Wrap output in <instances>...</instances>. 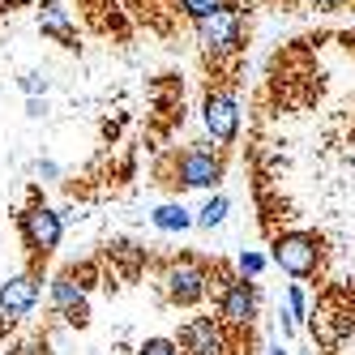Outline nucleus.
Here are the masks:
<instances>
[{
    "label": "nucleus",
    "instance_id": "2eb2a0df",
    "mask_svg": "<svg viewBox=\"0 0 355 355\" xmlns=\"http://www.w3.org/2000/svg\"><path fill=\"white\" fill-rule=\"evenodd\" d=\"M137 355H184V351H180V343H175V338L155 334V338H146V343L137 347Z\"/></svg>",
    "mask_w": 355,
    "mask_h": 355
},
{
    "label": "nucleus",
    "instance_id": "ddd939ff",
    "mask_svg": "<svg viewBox=\"0 0 355 355\" xmlns=\"http://www.w3.org/2000/svg\"><path fill=\"white\" fill-rule=\"evenodd\" d=\"M227 210H232V201H227L223 193H214V197L206 201V206L197 210V227H206V232H214V227L227 218Z\"/></svg>",
    "mask_w": 355,
    "mask_h": 355
},
{
    "label": "nucleus",
    "instance_id": "6ab92c4d",
    "mask_svg": "<svg viewBox=\"0 0 355 355\" xmlns=\"http://www.w3.org/2000/svg\"><path fill=\"white\" fill-rule=\"evenodd\" d=\"M304 5H313V9H321V13H334V9L347 5V0H304Z\"/></svg>",
    "mask_w": 355,
    "mask_h": 355
},
{
    "label": "nucleus",
    "instance_id": "9b49d317",
    "mask_svg": "<svg viewBox=\"0 0 355 355\" xmlns=\"http://www.w3.org/2000/svg\"><path fill=\"white\" fill-rule=\"evenodd\" d=\"M39 31L43 35H52L60 47H78V26H73V17H69V9H60L56 0H43L39 5Z\"/></svg>",
    "mask_w": 355,
    "mask_h": 355
},
{
    "label": "nucleus",
    "instance_id": "20e7f679",
    "mask_svg": "<svg viewBox=\"0 0 355 355\" xmlns=\"http://www.w3.org/2000/svg\"><path fill=\"white\" fill-rule=\"evenodd\" d=\"M197 39H201V47H206L214 60L236 56L240 47H244V9L236 5V0H227L218 13L197 21Z\"/></svg>",
    "mask_w": 355,
    "mask_h": 355
},
{
    "label": "nucleus",
    "instance_id": "6e6552de",
    "mask_svg": "<svg viewBox=\"0 0 355 355\" xmlns=\"http://www.w3.org/2000/svg\"><path fill=\"white\" fill-rule=\"evenodd\" d=\"M201 116H206V129L214 137V146H232L240 137V103L232 90H206V103H201Z\"/></svg>",
    "mask_w": 355,
    "mask_h": 355
},
{
    "label": "nucleus",
    "instance_id": "aec40b11",
    "mask_svg": "<svg viewBox=\"0 0 355 355\" xmlns=\"http://www.w3.org/2000/svg\"><path fill=\"white\" fill-rule=\"evenodd\" d=\"M43 112H47V103H43V98H31V103H26V116H35V120H39Z\"/></svg>",
    "mask_w": 355,
    "mask_h": 355
},
{
    "label": "nucleus",
    "instance_id": "412c9836",
    "mask_svg": "<svg viewBox=\"0 0 355 355\" xmlns=\"http://www.w3.org/2000/svg\"><path fill=\"white\" fill-rule=\"evenodd\" d=\"M270 355H291V351H283V347H270Z\"/></svg>",
    "mask_w": 355,
    "mask_h": 355
},
{
    "label": "nucleus",
    "instance_id": "39448f33",
    "mask_svg": "<svg viewBox=\"0 0 355 355\" xmlns=\"http://www.w3.org/2000/svg\"><path fill=\"white\" fill-rule=\"evenodd\" d=\"M214 300H218V321L223 325H232V329H252V321H257V304H261V295H257V283L252 278H244V274H227L223 278V287L214 291Z\"/></svg>",
    "mask_w": 355,
    "mask_h": 355
},
{
    "label": "nucleus",
    "instance_id": "9d476101",
    "mask_svg": "<svg viewBox=\"0 0 355 355\" xmlns=\"http://www.w3.org/2000/svg\"><path fill=\"white\" fill-rule=\"evenodd\" d=\"M52 304H56V313L69 321V325H90V304H86V291L73 283L69 274H60L56 283H52Z\"/></svg>",
    "mask_w": 355,
    "mask_h": 355
},
{
    "label": "nucleus",
    "instance_id": "f03ea898",
    "mask_svg": "<svg viewBox=\"0 0 355 355\" xmlns=\"http://www.w3.org/2000/svg\"><path fill=\"white\" fill-rule=\"evenodd\" d=\"M163 295H167V304H175V309H197L206 295H214V274H210V266L201 261V257H175V261H167V270H163Z\"/></svg>",
    "mask_w": 355,
    "mask_h": 355
},
{
    "label": "nucleus",
    "instance_id": "423d86ee",
    "mask_svg": "<svg viewBox=\"0 0 355 355\" xmlns=\"http://www.w3.org/2000/svg\"><path fill=\"white\" fill-rule=\"evenodd\" d=\"M184 355H232V325H223L218 317H189L180 325V334H175Z\"/></svg>",
    "mask_w": 355,
    "mask_h": 355
},
{
    "label": "nucleus",
    "instance_id": "f3484780",
    "mask_svg": "<svg viewBox=\"0 0 355 355\" xmlns=\"http://www.w3.org/2000/svg\"><path fill=\"white\" fill-rule=\"evenodd\" d=\"M17 86L26 90L31 98H39V94L47 90V78H43V73H21V78H17Z\"/></svg>",
    "mask_w": 355,
    "mask_h": 355
},
{
    "label": "nucleus",
    "instance_id": "a211bd4d",
    "mask_svg": "<svg viewBox=\"0 0 355 355\" xmlns=\"http://www.w3.org/2000/svg\"><path fill=\"white\" fill-rule=\"evenodd\" d=\"M287 313H291V317H309V309H304V291H300L295 283L287 287Z\"/></svg>",
    "mask_w": 355,
    "mask_h": 355
},
{
    "label": "nucleus",
    "instance_id": "f8f14e48",
    "mask_svg": "<svg viewBox=\"0 0 355 355\" xmlns=\"http://www.w3.org/2000/svg\"><path fill=\"white\" fill-rule=\"evenodd\" d=\"M150 223H155L159 232H167V236H180V232H189V227H197V214H189L184 201H163V206H155Z\"/></svg>",
    "mask_w": 355,
    "mask_h": 355
},
{
    "label": "nucleus",
    "instance_id": "7ed1b4c3",
    "mask_svg": "<svg viewBox=\"0 0 355 355\" xmlns=\"http://www.w3.org/2000/svg\"><path fill=\"white\" fill-rule=\"evenodd\" d=\"M321 236L317 232H278L270 244V261L291 278H313L321 266Z\"/></svg>",
    "mask_w": 355,
    "mask_h": 355
},
{
    "label": "nucleus",
    "instance_id": "0eeeda50",
    "mask_svg": "<svg viewBox=\"0 0 355 355\" xmlns=\"http://www.w3.org/2000/svg\"><path fill=\"white\" fill-rule=\"evenodd\" d=\"M17 227H21V240L35 257H52L60 248V236H64V218L52 210V206H31L26 214H17Z\"/></svg>",
    "mask_w": 355,
    "mask_h": 355
},
{
    "label": "nucleus",
    "instance_id": "dca6fc26",
    "mask_svg": "<svg viewBox=\"0 0 355 355\" xmlns=\"http://www.w3.org/2000/svg\"><path fill=\"white\" fill-rule=\"evenodd\" d=\"M236 266H240V274H244V278H257V274L266 270V257H261L257 248H248V252H240V261H236Z\"/></svg>",
    "mask_w": 355,
    "mask_h": 355
},
{
    "label": "nucleus",
    "instance_id": "4468645a",
    "mask_svg": "<svg viewBox=\"0 0 355 355\" xmlns=\"http://www.w3.org/2000/svg\"><path fill=\"white\" fill-rule=\"evenodd\" d=\"M227 5V0H175V9H180L189 21H193V26H197V21L201 17H210V13H218Z\"/></svg>",
    "mask_w": 355,
    "mask_h": 355
},
{
    "label": "nucleus",
    "instance_id": "f257e3e1",
    "mask_svg": "<svg viewBox=\"0 0 355 355\" xmlns=\"http://www.w3.org/2000/svg\"><path fill=\"white\" fill-rule=\"evenodd\" d=\"M227 171V150L210 141H193L180 155H171L159 163V184L184 193V189H214Z\"/></svg>",
    "mask_w": 355,
    "mask_h": 355
},
{
    "label": "nucleus",
    "instance_id": "1a4fd4ad",
    "mask_svg": "<svg viewBox=\"0 0 355 355\" xmlns=\"http://www.w3.org/2000/svg\"><path fill=\"white\" fill-rule=\"evenodd\" d=\"M39 304V274L26 270V274H13L0 283V317L5 321H21L31 317V309Z\"/></svg>",
    "mask_w": 355,
    "mask_h": 355
}]
</instances>
